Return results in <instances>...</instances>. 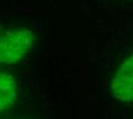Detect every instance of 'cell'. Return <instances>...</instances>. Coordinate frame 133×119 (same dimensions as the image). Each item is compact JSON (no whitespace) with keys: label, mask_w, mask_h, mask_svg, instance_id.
Instances as JSON below:
<instances>
[{"label":"cell","mask_w":133,"mask_h":119,"mask_svg":"<svg viewBox=\"0 0 133 119\" xmlns=\"http://www.w3.org/2000/svg\"><path fill=\"white\" fill-rule=\"evenodd\" d=\"M111 93L121 102L133 101V55L117 70L111 82Z\"/></svg>","instance_id":"obj_2"},{"label":"cell","mask_w":133,"mask_h":119,"mask_svg":"<svg viewBox=\"0 0 133 119\" xmlns=\"http://www.w3.org/2000/svg\"><path fill=\"white\" fill-rule=\"evenodd\" d=\"M33 40L35 37L30 30L0 25V65L21 61L31 51Z\"/></svg>","instance_id":"obj_1"},{"label":"cell","mask_w":133,"mask_h":119,"mask_svg":"<svg viewBox=\"0 0 133 119\" xmlns=\"http://www.w3.org/2000/svg\"><path fill=\"white\" fill-rule=\"evenodd\" d=\"M17 96V82L12 74L0 72V111L12 107Z\"/></svg>","instance_id":"obj_3"}]
</instances>
